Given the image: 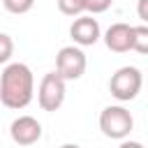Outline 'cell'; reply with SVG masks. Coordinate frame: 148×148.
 Segmentation results:
<instances>
[{"label":"cell","instance_id":"6da1fadb","mask_svg":"<svg viewBox=\"0 0 148 148\" xmlns=\"http://www.w3.org/2000/svg\"><path fill=\"white\" fill-rule=\"evenodd\" d=\"M35 97V76L25 62H7L0 74V102L7 109L21 111Z\"/></svg>","mask_w":148,"mask_h":148},{"label":"cell","instance_id":"7a4b0ae2","mask_svg":"<svg viewBox=\"0 0 148 148\" xmlns=\"http://www.w3.org/2000/svg\"><path fill=\"white\" fill-rule=\"evenodd\" d=\"M99 130L106 139H127L130 132L134 130V118L132 113L120 106V104H111V106H104L102 113H99Z\"/></svg>","mask_w":148,"mask_h":148},{"label":"cell","instance_id":"3957f363","mask_svg":"<svg viewBox=\"0 0 148 148\" xmlns=\"http://www.w3.org/2000/svg\"><path fill=\"white\" fill-rule=\"evenodd\" d=\"M141 86H143V74L134 65H125L116 69L109 79V90L118 102H132L141 92Z\"/></svg>","mask_w":148,"mask_h":148},{"label":"cell","instance_id":"277c9868","mask_svg":"<svg viewBox=\"0 0 148 148\" xmlns=\"http://www.w3.org/2000/svg\"><path fill=\"white\" fill-rule=\"evenodd\" d=\"M65 79L58 72H49L42 76L39 88H37V104L42 106V111H58L65 102Z\"/></svg>","mask_w":148,"mask_h":148},{"label":"cell","instance_id":"5b68a950","mask_svg":"<svg viewBox=\"0 0 148 148\" xmlns=\"http://www.w3.org/2000/svg\"><path fill=\"white\" fill-rule=\"evenodd\" d=\"M86 65H88L86 53H83V49L76 46V44L62 46V49L58 51V56H56V72H58L65 81H76V79H81L83 72H86Z\"/></svg>","mask_w":148,"mask_h":148},{"label":"cell","instance_id":"8992f818","mask_svg":"<svg viewBox=\"0 0 148 148\" xmlns=\"http://www.w3.org/2000/svg\"><path fill=\"white\" fill-rule=\"evenodd\" d=\"M9 136L18 146H32L42 139V123L35 116H18L9 125Z\"/></svg>","mask_w":148,"mask_h":148},{"label":"cell","instance_id":"52a82bcc","mask_svg":"<svg viewBox=\"0 0 148 148\" xmlns=\"http://www.w3.org/2000/svg\"><path fill=\"white\" fill-rule=\"evenodd\" d=\"M69 37H72V42L76 46H92V44H97L99 37H102L97 18H92V14L74 18L72 25H69Z\"/></svg>","mask_w":148,"mask_h":148},{"label":"cell","instance_id":"ba28073f","mask_svg":"<svg viewBox=\"0 0 148 148\" xmlns=\"http://www.w3.org/2000/svg\"><path fill=\"white\" fill-rule=\"evenodd\" d=\"M104 44L113 53H127L132 46V25L130 23H111L104 32Z\"/></svg>","mask_w":148,"mask_h":148},{"label":"cell","instance_id":"9c48e42d","mask_svg":"<svg viewBox=\"0 0 148 148\" xmlns=\"http://www.w3.org/2000/svg\"><path fill=\"white\" fill-rule=\"evenodd\" d=\"M130 51H136V53H148V25H132V46Z\"/></svg>","mask_w":148,"mask_h":148},{"label":"cell","instance_id":"30bf717a","mask_svg":"<svg viewBox=\"0 0 148 148\" xmlns=\"http://www.w3.org/2000/svg\"><path fill=\"white\" fill-rule=\"evenodd\" d=\"M58 9L67 16H81L86 12L83 0H58Z\"/></svg>","mask_w":148,"mask_h":148},{"label":"cell","instance_id":"8fae6325","mask_svg":"<svg viewBox=\"0 0 148 148\" xmlns=\"http://www.w3.org/2000/svg\"><path fill=\"white\" fill-rule=\"evenodd\" d=\"M5 9L9 14H28L35 5V0H2Z\"/></svg>","mask_w":148,"mask_h":148},{"label":"cell","instance_id":"7c38bea8","mask_svg":"<svg viewBox=\"0 0 148 148\" xmlns=\"http://www.w3.org/2000/svg\"><path fill=\"white\" fill-rule=\"evenodd\" d=\"M14 56V42L7 32H0V65H7Z\"/></svg>","mask_w":148,"mask_h":148},{"label":"cell","instance_id":"4fadbf2b","mask_svg":"<svg viewBox=\"0 0 148 148\" xmlns=\"http://www.w3.org/2000/svg\"><path fill=\"white\" fill-rule=\"evenodd\" d=\"M83 5L88 14H102L113 5V0H83Z\"/></svg>","mask_w":148,"mask_h":148},{"label":"cell","instance_id":"5bb4252c","mask_svg":"<svg viewBox=\"0 0 148 148\" xmlns=\"http://www.w3.org/2000/svg\"><path fill=\"white\" fill-rule=\"evenodd\" d=\"M139 18H141V23H146L148 21V0H139Z\"/></svg>","mask_w":148,"mask_h":148},{"label":"cell","instance_id":"9a60e30c","mask_svg":"<svg viewBox=\"0 0 148 148\" xmlns=\"http://www.w3.org/2000/svg\"><path fill=\"white\" fill-rule=\"evenodd\" d=\"M118 148H146V146H143L141 141H130V139H123Z\"/></svg>","mask_w":148,"mask_h":148},{"label":"cell","instance_id":"2e32d148","mask_svg":"<svg viewBox=\"0 0 148 148\" xmlns=\"http://www.w3.org/2000/svg\"><path fill=\"white\" fill-rule=\"evenodd\" d=\"M60 148H81V146H76V143H62Z\"/></svg>","mask_w":148,"mask_h":148}]
</instances>
